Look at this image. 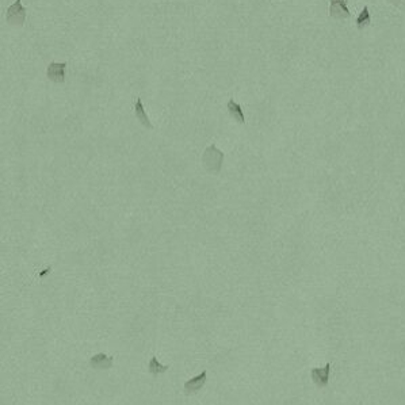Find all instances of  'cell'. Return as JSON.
Instances as JSON below:
<instances>
[{
  "mask_svg": "<svg viewBox=\"0 0 405 405\" xmlns=\"http://www.w3.org/2000/svg\"><path fill=\"white\" fill-rule=\"evenodd\" d=\"M227 109H228V113H229V116L233 118V120L236 121L237 124H245V117H244V113H243V109H241V106L239 105V103H236L233 99H229L227 103Z\"/></svg>",
  "mask_w": 405,
  "mask_h": 405,
  "instance_id": "9c48e42d",
  "label": "cell"
},
{
  "mask_svg": "<svg viewBox=\"0 0 405 405\" xmlns=\"http://www.w3.org/2000/svg\"><path fill=\"white\" fill-rule=\"evenodd\" d=\"M330 15L335 19L348 18L350 17V11H348L346 2H343V0H334V2H331Z\"/></svg>",
  "mask_w": 405,
  "mask_h": 405,
  "instance_id": "52a82bcc",
  "label": "cell"
},
{
  "mask_svg": "<svg viewBox=\"0 0 405 405\" xmlns=\"http://www.w3.org/2000/svg\"><path fill=\"white\" fill-rule=\"evenodd\" d=\"M206 378H208V373H206V370H204L202 373L195 375L194 378L188 379V381L184 383V393L190 396L192 393H196L198 390H200V389L204 387V385H205Z\"/></svg>",
  "mask_w": 405,
  "mask_h": 405,
  "instance_id": "8992f818",
  "label": "cell"
},
{
  "mask_svg": "<svg viewBox=\"0 0 405 405\" xmlns=\"http://www.w3.org/2000/svg\"><path fill=\"white\" fill-rule=\"evenodd\" d=\"M224 161V152H221L216 145H210L202 155V167L206 172L212 175H218L221 172Z\"/></svg>",
  "mask_w": 405,
  "mask_h": 405,
  "instance_id": "6da1fadb",
  "label": "cell"
},
{
  "mask_svg": "<svg viewBox=\"0 0 405 405\" xmlns=\"http://www.w3.org/2000/svg\"><path fill=\"white\" fill-rule=\"evenodd\" d=\"M168 369H169V366L159 363V361H157V358H156V356H152V359L149 361V366H148V370H149V373H151L153 377H157L159 374L165 373V371H167Z\"/></svg>",
  "mask_w": 405,
  "mask_h": 405,
  "instance_id": "30bf717a",
  "label": "cell"
},
{
  "mask_svg": "<svg viewBox=\"0 0 405 405\" xmlns=\"http://www.w3.org/2000/svg\"><path fill=\"white\" fill-rule=\"evenodd\" d=\"M26 7L22 5L21 0H17L6 11V21L11 26H23L25 21H26Z\"/></svg>",
  "mask_w": 405,
  "mask_h": 405,
  "instance_id": "7a4b0ae2",
  "label": "cell"
},
{
  "mask_svg": "<svg viewBox=\"0 0 405 405\" xmlns=\"http://www.w3.org/2000/svg\"><path fill=\"white\" fill-rule=\"evenodd\" d=\"M134 114H136V118H137L140 124L144 125L148 129H153V125H152L151 121L148 120L147 113L144 110V105L141 98L136 99V103H134Z\"/></svg>",
  "mask_w": 405,
  "mask_h": 405,
  "instance_id": "ba28073f",
  "label": "cell"
},
{
  "mask_svg": "<svg viewBox=\"0 0 405 405\" xmlns=\"http://www.w3.org/2000/svg\"><path fill=\"white\" fill-rule=\"evenodd\" d=\"M330 373H331V363H327L324 367L321 369H312L311 375L312 381L315 385L319 387H325L330 382Z\"/></svg>",
  "mask_w": 405,
  "mask_h": 405,
  "instance_id": "277c9868",
  "label": "cell"
},
{
  "mask_svg": "<svg viewBox=\"0 0 405 405\" xmlns=\"http://www.w3.org/2000/svg\"><path fill=\"white\" fill-rule=\"evenodd\" d=\"M114 363V358L110 355H107L105 352H99L89 359V365L95 370H109L113 367Z\"/></svg>",
  "mask_w": 405,
  "mask_h": 405,
  "instance_id": "5b68a950",
  "label": "cell"
},
{
  "mask_svg": "<svg viewBox=\"0 0 405 405\" xmlns=\"http://www.w3.org/2000/svg\"><path fill=\"white\" fill-rule=\"evenodd\" d=\"M370 22H371V17H370L369 9H367V7H363V10H362L361 14H359V17L356 19V26H358V29H363V27L367 26Z\"/></svg>",
  "mask_w": 405,
  "mask_h": 405,
  "instance_id": "8fae6325",
  "label": "cell"
},
{
  "mask_svg": "<svg viewBox=\"0 0 405 405\" xmlns=\"http://www.w3.org/2000/svg\"><path fill=\"white\" fill-rule=\"evenodd\" d=\"M65 69H67V62H50L46 69V76L53 83H64Z\"/></svg>",
  "mask_w": 405,
  "mask_h": 405,
  "instance_id": "3957f363",
  "label": "cell"
}]
</instances>
